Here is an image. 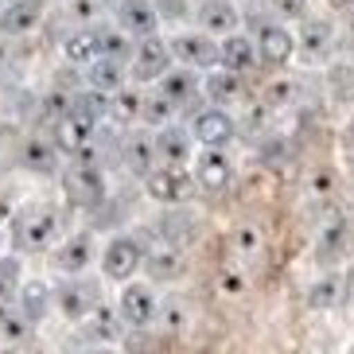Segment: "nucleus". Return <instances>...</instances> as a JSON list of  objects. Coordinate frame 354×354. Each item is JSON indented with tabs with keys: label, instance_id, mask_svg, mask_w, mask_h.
I'll return each instance as SVG.
<instances>
[{
	"label": "nucleus",
	"instance_id": "nucleus-6",
	"mask_svg": "<svg viewBox=\"0 0 354 354\" xmlns=\"http://www.w3.org/2000/svg\"><path fill=\"white\" fill-rule=\"evenodd\" d=\"M171 71V47L156 35H140L133 51V78L140 82H160L164 74Z\"/></svg>",
	"mask_w": 354,
	"mask_h": 354
},
{
	"label": "nucleus",
	"instance_id": "nucleus-10",
	"mask_svg": "<svg viewBox=\"0 0 354 354\" xmlns=\"http://www.w3.org/2000/svg\"><path fill=\"white\" fill-rule=\"evenodd\" d=\"M218 66H226V71H234V74H245L257 66V43L250 39V35H241V32H230V35H222V43H218Z\"/></svg>",
	"mask_w": 354,
	"mask_h": 354
},
{
	"label": "nucleus",
	"instance_id": "nucleus-9",
	"mask_svg": "<svg viewBox=\"0 0 354 354\" xmlns=\"http://www.w3.org/2000/svg\"><path fill=\"white\" fill-rule=\"evenodd\" d=\"M160 94L171 102V109H195V105L203 102V82H198V74L191 71V66L167 71L164 78H160Z\"/></svg>",
	"mask_w": 354,
	"mask_h": 354
},
{
	"label": "nucleus",
	"instance_id": "nucleus-24",
	"mask_svg": "<svg viewBox=\"0 0 354 354\" xmlns=\"http://www.w3.org/2000/svg\"><path fill=\"white\" fill-rule=\"evenodd\" d=\"M156 315H160V319H167V327H176V331H179V327H187V312H183V304H179V300H164Z\"/></svg>",
	"mask_w": 354,
	"mask_h": 354
},
{
	"label": "nucleus",
	"instance_id": "nucleus-8",
	"mask_svg": "<svg viewBox=\"0 0 354 354\" xmlns=\"http://www.w3.org/2000/svg\"><path fill=\"white\" fill-rule=\"evenodd\" d=\"M253 43H257V59L265 66H284L296 55V35L284 24H261V32Z\"/></svg>",
	"mask_w": 354,
	"mask_h": 354
},
{
	"label": "nucleus",
	"instance_id": "nucleus-7",
	"mask_svg": "<svg viewBox=\"0 0 354 354\" xmlns=\"http://www.w3.org/2000/svg\"><path fill=\"white\" fill-rule=\"evenodd\" d=\"M167 47H171V55L183 59V66H191V71H210V66H218V43H214V35L203 32V28H198V32L176 35Z\"/></svg>",
	"mask_w": 354,
	"mask_h": 354
},
{
	"label": "nucleus",
	"instance_id": "nucleus-28",
	"mask_svg": "<svg viewBox=\"0 0 354 354\" xmlns=\"http://www.w3.org/2000/svg\"><path fill=\"white\" fill-rule=\"evenodd\" d=\"M327 8H335V12H351V8H354V0H327Z\"/></svg>",
	"mask_w": 354,
	"mask_h": 354
},
{
	"label": "nucleus",
	"instance_id": "nucleus-19",
	"mask_svg": "<svg viewBox=\"0 0 354 354\" xmlns=\"http://www.w3.org/2000/svg\"><path fill=\"white\" fill-rule=\"evenodd\" d=\"M339 277H323V281L312 284V292H308V304L312 308H331V304H339Z\"/></svg>",
	"mask_w": 354,
	"mask_h": 354
},
{
	"label": "nucleus",
	"instance_id": "nucleus-22",
	"mask_svg": "<svg viewBox=\"0 0 354 354\" xmlns=\"http://www.w3.org/2000/svg\"><path fill=\"white\" fill-rule=\"evenodd\" d=\"M63 269H86V261H90V238H82V241H78V238H71V241H66V253H63Z\"/></svg>",
	"mask_w": 354,
	"mask_h": 354
},
{
	"label": "nucleus",
	"instance_id": "nucleus-23",
	"mask_svg": "<svg viewBox=\"0 0 354 354\" xmlns=\"http://www.w3.org/2000/svg\"><path fill=\"white\" fill-rule=\"evenodd\" d=\"M218 288L230 292V296H241V292H245V272L234 269V265H226V269L218 272Z\"/></svg>",
	"mask_w": 354,
	"mask_h": 354
},
{
	"label": "nucleus",
	"instance_id": "nucleus-13",
	"mask_svg": "<svg viewBox=\"0 0 354 354\" xmlns=\"http://www.w3.org/2000/svg\"><path fill=\"white\" fill-rule=\"evenodd\" d=\"M117 20H121V28H125L133 39L156 32V12H152V4H148V0H121Z\"/></svg>",
	"mask_w": 354,
	"mask_h": 354
},
{
	"label": "nucleus",
	"instance_id": "nucleus-14",
	"mask_svg": "<svg viewBox=\"0 0 354 354\" xmlns=\"http://www.w3.org/2000/svg\"><path fill=\"white\" fill-rule=\"evenodd\" d=\"M140 269H145L152 281H176V277H183V257H179V250H171V245H160V250L145 253Z\"/></svg>",
	"mask_w": 354,
	"mask_h": 354
},
{
	"label": "nucleus",
	"instance_id": "nucleus-4",
	"mask_svg": "<svg viewBox=\"0 0 354 354\" xmlns=\"http://www.w3.org/2000/svg\"><path fill=\"white\" fill-rule=\"evenodd\" d=\"M238 125H234V117L222 109V105H210L207 109H195V121H191V140H198L203 148H226L234 140Z\"/></svg>",
	"mask_w": 354,
	"mask_h": 354
},
{
	"label": "nucleus",
	"instance_id": "nucleus-25",
	"mask_svg": "<svg viewBox=\"0 0 354 354\" xmlns=\"http://www.w3.org/2000/svg\"><path fill=\"white\" fill-rule=\"evenodd\" d=\"M140 97L136 94H121L117 97V109H113V117H121V121H133V117H140Z\"/></svg>",
	"mask_w": 354,
	"mask_h": 354
},
{
	"label": "nucleus",
	"instance_id": "nucleus-5",
	"mask_svg": "<svg viewBox=\"0 0 354 354\" xmlns=\"http://www.w3.org/2000/svg\"><path fill=\"white\" fill-rule=\"evenodd\" d=\"M191 176H195V187H203L207 195H218V191L230 187L234 179V164L222 148H203L198 156H191Z\"/></svg>",
	"mask_w": 354,
	"mask_h": 354
},
{
	"label": "nucleus",
	"instance_id": "nucleus-15",
	"mask_svg": "<svg viewBox=\"0 0 354 354\" xmlns=\"http://www.w3.org/2000/svg\"><path fill=\"white\" fill-rule=\"evenodd\" d=\"M238 94H241V74L226 71V66L218 74H207V82H203V97L210 105H230L238 102Z\"/></svg>",
	"mask_w": 354,
	"mask_h": 354
},
{
	"label": "nucleus",
	"instance_id": "nucleus-18",
	"mask_svg": "<svg viewBox=\"0 0 354 354\" xmlns=\"http://www.w3.org/2000/svg\"><path fill=\"white\" fill-rule=\"evenodd\" d=\"M343 245H346V222H343V218H335L331 226H323L315 253H319L323 261H335L339 253H343Z\"/></svg>",
	"mask_w": 354,
	"mask_h": 354
},
{
	"label": "nucleus",
	"instance_id": "nucleus-26",
	"mask_svg": "<svg viewBox=\"0 0 354 354\" xmlns=\"http://www.w3.org/2000/svg\"><path fill=\"white\" fill-rule=\"evenodd\" d=\"M331 187H335V176L327 171V167H319V171H315V179H312V191L319 198H327V195H331Z\"/></svg>",
	"mask_w": 354,
	"mask_h": 354
},
{
	"label": "nucleus",
	"instance_id": "nucleus-20",
	"mask_svg": "<svg viewBox=\"0 0 354 354\" xmlns=\"http://www.w3.org/2000/svg\"><path fill=\"white\" fill-rule=\"evenodd\" d=\"M230 245L238 250V257H253L261 250V230L257 226H238L230 234Z\"/></svg>",
	"mask_w": 354,
	"mask_h": 354
},
{
	"label": "nucleus",
	"instance_id": "nucleus-12",
	"mask_svg": "<svg viewBox=\"0 0 354 354\" xmlns=\"http://www.w3.org/2000/svg\"><path fill=\"white\" fill-rule=\"evenodd\" d=\"M156 140V160L160 164H191V156H195V148H191V129H160V136H152Z\"/></svg>",
	"mask_w": 354,
	"mask_h": 354
},
{
	"label": "nucleus",
	"instance_id": "nucleus-3",
	"mask_svg": "<svg viewBox=\"0 0 354 354\" xmlns=\"http://www.w3.org/2000/svg\"><path fill=\"white\" fill-rule=\"evenodd\" d=\"M117 312L129 327H152L156 323V312H160V296L152 284H136V281H125L121 296H117Z\"/></svg>",
	"mask_w": 354,
	"mask_h": 354
},
{
	"label": "nucleus",
	"instance_id": "nucleus-11",
	"mask_svg": "<svg viewBox=\"0 0 354 354\" xmlns=\"http://www.w3.org/2000/svg\"><path fill=\"white\" fill-rule=\"evenodd\" d=\"M238 8L230 4V0H203L198 4V28L207 35H230V32H238Z\"/></svg>",
	"mask_w": 354,
	"mask_h": 354
},
{
	"label": "nucleus",
	"instance_id": "nucleus-17",
	"mask_svg": "<svg viewBox=\"0 0 354 354\" xmlns=\"http://www.w3.org/2000/svg\"><path fill=\"white\" fill-rule=\"evenodd\" d=\"M86 136H90V121L78 117V109H74L63 125H59V148H63V152H74V148L86 145Z\"/></svg>",
	"mask_w": 354,
	"mask_h": 354
},
{
	"label": "nucleus",
	"instance_id": "nucleus-16",
	"mask_svg": "<svg viewBox=\"0 0 354 354\" xmlns=\"http://www.w3.org/2000/svg\"><path fill=\"white\" fill-rule=\"evenodd\" d=\"M160 160H156V140L152 136H133V145H129V167H133L136 176H148L152 167H156Z\"/></svg>",
	"mask_w": 354,
	"mask_h": 354
},
{
	"label": "nucleus",
	"instance_id": "nucleus-2",
	"mask_svg": "<svg viewBox=\"0 0 354 354\" xmlns=\"http://www.w3.org/2000/svg\"><path fill=\"white\" fill-rule=\"evenodd\" d=\"M145 191H148V198L176 207V203H187L191 198V191H195V176H191L183 164H156L145 176Z\"/></svg>",
	"mask_w": 354,
	"mask_h": 354
},
{
	"label": "nucleus",
	"instance_id": "nucleus-27",
	"mask_svg": "<svg viewBox=\"0 0 354 354\" xmlns=\"http://www.w3.org/2000/svg\"><path fill=\"white\" fill-rule=\"evenodd\" d=\"M277 12H281V16H292V20H304V16H308V4H304V0H277Z\"/></svg>",
	"mask_w": 354,
	"mask_h": 354
},
{
	"label": "nucleus",
	"instance_id": "nucleus-1",
	"mask_svg": "<svg viewBox=\"0 0 354 354\" xmlns=\"http://www.w3.org/2000/svg\"><path fill=\"white\" fill-rule=\"evenodd\" d=\"M140 261H145V245H140L133 234H117V238L105 241V250H102V257H97V265H102L105 281L125 284V281H133L136 272H140Z\"/></svg>",
	"mask_w": 354,
	"mask_h": 354
},
{
	"label": "nucleus",
	"instance_id": "nucleus-21",
	"mask_svg": "<svg viewBox=\"0 0 354 354\" xmlns=\"http://www.w3.org/2000/svg\"><path fill=\"white\" fill-rule=\"evenodd\" d=\"M331 43V24H319V20H304V47L319 55L323 47Z\"/></svg>",
	"mask_w": 354,
	"mask_h": 354
}]
</instances>
